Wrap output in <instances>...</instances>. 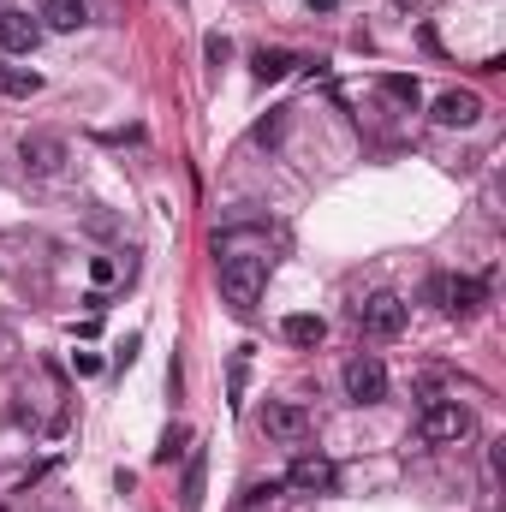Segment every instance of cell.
<instances>
[{"mask_svg":"<svg viewBox=\"0 0 506 512\" xmlns=\"http://www.w3.org/2000/svg\"><path fill=\"white\" fill-rule=\"evenodd\" d=\"M215 262H221V298L233 310H251L268 286V256L262 251H233V245H215Z\"/></svg>","mask_w":506,"mask_h":512,"instance_id":"obj_1","label":"cell"},{"mask_svg":"<svg viewBox=\"0 0 506 512\" xmlns=\"http://www.w3.org/2000/svg\"><path fill=\"white\" fill-rule=\"evenodd\" d=\"M18 155H24V173H30V179H60L66 161H72L66 137H54V131H24V137H18Z\"/></svg>","mask_w":506,"mask_h":512,"instance_id":"obj_2","label":"cell"},{"mask_svg":"<svg viewBox=\"0 0 506 512\" xmlns=\"http://www.w3.org/2000/svg\"><path fill=\"white\" fill-rule=\"evenodd\" d=\"M417 435H423V441H435V447L465 441V435H471V411H465L459 399H429V405H423V417H417Z\"/></svg>","mask_w":506,"mask_h":512,"instance_id":"obj_3","label":"cell"},{"mask_svg":"<svg viewBox=\"0 0 506 512\" xmlns=\"http://www.w3.org/2000/svg\"><path fill=\"white\" fill-rule=\"evenodd\" d=\"M429 298H435L447 316H477L483 298H489V286L471 280V274H435V280H429Z\"/></svg>","mask_w":506,"mask_h":512,"instance_id":"obj_4","label":"cell"},{"mask_svg":"<svg viewBox=\"0 0 506 512\" xmlns=\"http://www.w3.org/2000/svg\"><path fill=\"white\" fill-rule=\"evenodd\" d=\"M358 322H364V334H370V340H399V334H405V322H411V304H405V298H393V292H376V298H364V304H358Z\"/></svg>","mask_w":506,"mask_h":512,"instance_id":"obj_5","label":"cell"},{"mask_svg":"<svg viewBox=\"0 0 506 512\" xmlns=\"http://www.w3.org/2000/svg\"><path fill=\"white\" fill-rule=\"evenodd\" d=\"M256 423H262V435H268V441H280V447L310 441V411H304V405H292V399H268Z\"/></svg>","mask_w":506,"mask_h":512,"instance_id":"obj_6","label":"cell"},{"mask_svg":"<svg viewBox=\"0 0 506 512\" xmlns=\"http://www.w3.org/2000/svg\"><path fill=\"white\" fill-rule=\"evenodd\" d=\"M340 382H346V399H352V405H381V399H387V370H381L376 352H358Z\"/></svg>","mask_w":506,"mask_h":512,"instance_id":"obj_7","label":"cell"},{"mask_svg":"<svg viewBox=\"0 0 506 512\" xmlns=\"http://www.w3.org/2000/svg\"><path fill=\"white\" fill-rule=\"evenodd\" d=\"M286 483H292L298 495H334L340 471H334V459H322V453H298L292 471H286Z\"/></svg>","mask_w":506,"mask_h":512,"instance_id":"obj_8","label":"cell"},{"mask_svg":"<svg viewBox=\"0 0 506 512\" xmlns=\"http://www.w3.org/2000/svg\"><path fill=\"white\" fill-rule=\"evenodd\" d=\"M42 42V18L18 12V6H0V54H30Z\"/></svg>","mask_w":506,"mask_h":512,"instance_id":"obj_9","label":"cell"},{"mask_svg":"<svg viewBox=\"0 0 506 512\" xmlns=\"http://www.w3.org/2000/svg\"><path fill=\"white\" fill-rule=\"evenodd\" d=\"M483 120V102H477V90H447V96H435V126H477Z\"/></svg>","mask_w":506,"mask_h":512,"instance_id":"obj_10","label":"cell"},{"mask_svg":"<svg viewBox=\"0 0 506 512\" xmlns=\"http://www.w3.org/2000/svg\"><path fill=\"white\" fill-rule=\"evenodd\" d=\"M203 477H209V453L197 447V453L185 459V477H179V507H185V512L203 507Z\"/></svg>","mask_w":506,"mask_h":512,"instance_id":"obj_11","label":"cell"},{"mask_svg":"<svg viewBox=\"0 0 506 512\" xmlns=\"http://www.w3.org/2000/svg\"><path fill=\"white\" fill-rule=\"evenodd\" d=\"M78 24H90L84 0H42V30H78Z\"/></svg>","mask_w":506,"mask_h":512,"instance_id":"obj_12","label":"cell"},{"mask_svg":"<svg viewBox=\"0 0 506 512\" xmlns=\"http://www.w3.org/2000/svg\"><path fill=\"white\" fill-rule=\"evenodd\" d=\"M280 334H286L292 346H322L328 322H322V316H286V322H280Z\"/></svg>","mask_w":506,"mask_h":512,"instance_id":"obj_13","label":"cell"},{"mask_svg":"<svg viewBox=\"0 0 506 512\" xmlns=\"http://www.w3.org/2000/svg\"><path fill=\"white\" fill-rule=\"evenodd\" d=\"M251 66H256V84H280V78L292 72V54H286V48H262Z\"/></svg>","mask_w":506,"mask_h":512,"instance_id":"obj_14","label":"cell"},{"mask_svg":"<svg viewBox=\"0 0 506 512\" xmlns=\"http://www.w3.org/2000/svg\"><path fill=\"white\" fill-rule=\"evenodd\" d=\"M36 90H42L36 72H24V66H6L0 72V96H36Z\"/></svg>","mask_w":506,"mask_h":512,"instance_id":"obj_15","label":"cell"},{"mask_svg":"<svg viewBox=\"0 0 506 512\" xmlns=\"http://www.w3.org/2000/svg\"><path fill=\"white\" fill-rule=\"evenodd\" d=\"M185 441H191V429H185V423H173V429L161 435V447H155V465H173V459L185 453Z\"/></svg>","mask_w":506,"mask_h":512,"instance_id":"obj_16","label":"cell"},{"mask_svg":"<svg viewBox=\"0 0 506 512\" xmlns=\"http://www.w3.org/2000/svg\"><path fill=\"white\" fill-rule=\"evenodd\" d=\"M381 90H387L393 102H405V108H417V78H399V72H393V78H381Z\"/></svg>","mask_w":506,"mask_h":512,"instance_id":"obj_17","label":"cell"},{"mask_svg":"<svg viewBox=\"0 0 506 512\" xmlns=\"http://www.w3.org/2000/svg\"><path fill=\"white\" fill-rule=\"evenodd\" d=\"M18 352H24V346H18V328H12V322H0V370H12V364H18Z\"/></svg>","mask_w":506,"mask_h":512,"instance_id":"obj_18","label":"cell"},{"mask_svg":"<svg viewBox=\"0 0 506 512\" xmlns=\"http://www.w3.org/2000/svg\"><path fill=\"white\" fill-rule=\"evenodd\" d=\"M310 6H316V12H334V6H340V0H310Z\"/></svg>","mask_w":506,"mask_h":512,"instance_id":"obj_19","label":"cell"},{"mask_svg":"<svg viewBox=\"0 0 506 512\" xmlns=\"http://www.w3.org/2000/svg\"><path fill=\"white\" fill-rule=\"evenodd\" d=\"M0 72H6V60H0Z\"/></svg>","mask_w":506,"mask_h":512,"instance_id":"obj_20","label":"cell"}]
</instances>
